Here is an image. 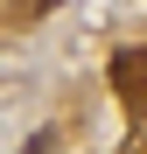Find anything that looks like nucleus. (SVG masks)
<instances>
[{
  "instance_id": "nucleus-1",
  "label": "nucleus",
  "mask_w": 147,
  "mask_h": 154,
  "mask_svg": "<svg viewBox=\"0 0 147 154\" xmlns=\"http://www.w3.org/2000/svg\"><path fill=\"white\" fill-rule=\"evenodd\" d=\"M105 77H112V91L126 98V105H147V49H119Z\"/></svg>"
},
{
  "instance_id": "nucleus-2",
  "label": "nucleus",
  "mask_w": 147,
  "mask_h": 154,
  "mask_svg": "<svg viewBox=\"0 0 147 154\" xmlns=\"http://www.w3.org/2000/svg\"><path fill=\"white\" fill-rule=\"evenodd\" d=\"M49 7H56V0H14V7H7V21H42Z\"/></svg>"
}]
</instances>
